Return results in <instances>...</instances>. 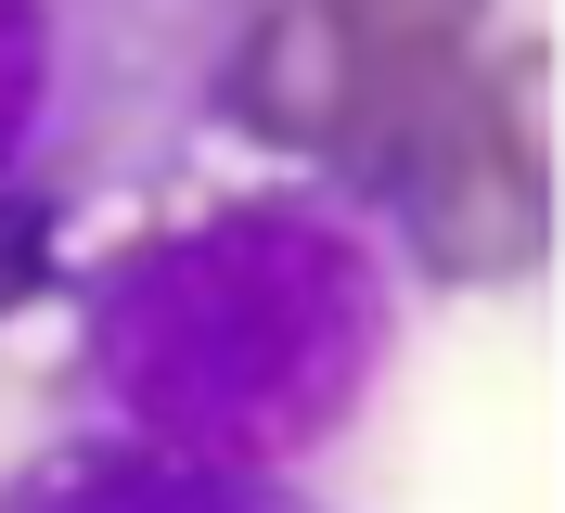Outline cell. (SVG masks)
<instances>
[{
    "label": "cell",
    "mask_w": 565,
    "mask_h": 513,
    "mask_svg": "<svg viewBox=\"0 0 565 513\" xmlns=\"http://www.w3.org/2000/svg\"><path fill=\"white\" fill-rule=\"evenodd\" d=\"M232 13L245 0H0V193L104 205L168 180Z\"/></svg>",
    "instance_id": "7a4b0ae2"
},
{
    "label": "cell",
    "mask_w": 565,
    "mask_h": 513,
    "mask_svg": "<svg viewBox=\"0 0 565 513\" xmlns=\"http://www.w3.org/2000/svg\"><path fill=\"white\" fill-rule=\"evenodd\" d=\"M398 360V257L309 168L193 193L65 270V360H26L77 424L193 462H309Z\"/></svg>",
    "instance_id": "6da1fadb"
},
{
    "label": "cell",
    "mask_w": 565,
    "mask_h": 513,
    "mask_svg": "<svg viewBox=\"0 0 565 513\" xmlns=\"http://www.w3.org/2000/svg\"><path fill=\"white\" fill-rule=\"evenodd\" d=\"M0 513H334V501H309L270 462H193V449H154V437L65 424L52 449H26L0 475Z\"/></svg>",
    "instance_id": "277c9868"
},
{
    "label": "cell",
    "mask_w": 565,
    "mask_h": 513,
    "mask_svg": "<svg viewBox=\"0 0 565 513\" xmlns=\"http://www.w3.org/2000/svg\"><path fill=\"white\" fill-rule=\"evenodd\" d=\"M65 270H77V205L0 193V334H13V321H39V308L65 296Z\"/></svg>",
    "instance_id": "52a82bcc"
},
{
    "label": "cell",
    "mask_w": 565,
    "mask_h": 513,
    "mask_svg": "<svg viewBox=\"0 0 565 513\" xmlns=\"http://www.w3.org/2000/svg\"><path fill=\"white\" fill-rule=\"evenodd\" d=\"M373 232H386V257H412V282H437V296L540 282V257H553V168H540V129L476 65H450L437 90H424L386 193H373Z\"/></svg>",
    "instance_id": "3957f363"
},
{
    "label": "cell",
    "mask_w": 565,
    "mask_h": 513,
    "mask_svg": "<svg viewBox=\"0 0 565 513\" xmlns=\"http://www.w3.org/2000/svg\"><path fill=\"white\" fill-rule=\"evenodd\" d=\"M348 52H334V26H321L309 0H245L232 26H218L206 52V90H193V116L232 141H257V154H282V168H309L321 141H334V116H348Z\"/></svg>",
    "instance_id": "5b68a950"
},
{
    "label": "cell",
    "mask_w": 565,
    "mask_h": 513,
    "mask_svg": "<svg viewBox=\"0 0 565 513\" xmlns=\"http://www.w3.org/2000/svg\"><path fill=\"white\" fill-rule=\"evenodd\" d=\"M348 65H476L501 0H309Z\"/></svg>",
    "instance_id": "8992f818"
}]
</instances>
